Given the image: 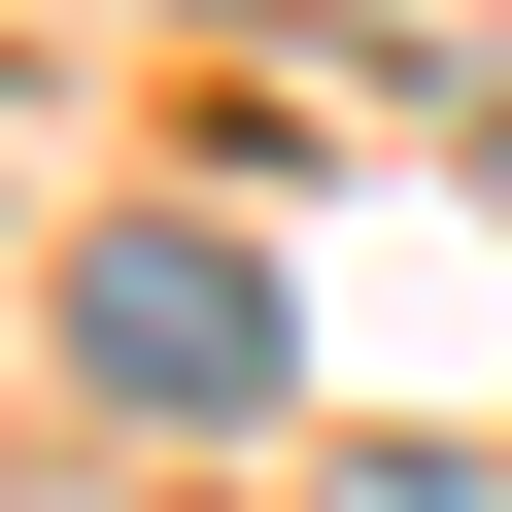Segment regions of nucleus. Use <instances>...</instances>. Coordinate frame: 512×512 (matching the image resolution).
Listing matches in <instances>:
<instances>
[{
    "instance_id": "1",
    "label": "nucleus",
    "mask_w": 512,
    "mask_h": 512,
    "mask_svg": "<svg viewBox=\"0 0 512 512\" xmlns=\"http://www.w3.org/2000/svg\"><path fill=\"white\" fill-rule=\"evenodd\" d=\"M69 376H103V410H274V274H239L205 205H137L103 274H69Z\"/></svg>"
},
{
    "instance_id": "2",
    "label": "nucleus",
    "mask_w": 512,
    "mask_h": 512,
    "mask_svg": "<svg viewBox=\"0 0 512 512\" xmlns=\"http://www.w3.org/2000/svg\"><path fill=\"white\" fill-rule=\"evenodd\" d=\"M342 512H512V478H342Z\"/></svg>"
}]
</instances>
